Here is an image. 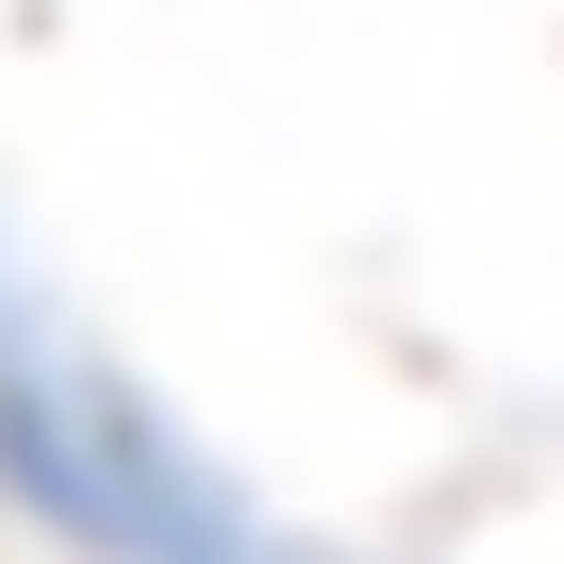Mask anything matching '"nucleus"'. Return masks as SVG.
<instances>
[{
    "label": "nucleus",
    "instance_id": "1",
    "mask_svg": "<svg viewBox=\"0 0 564 564\" xmlns=\"http://www.w3.org/2000/svg\"><path fill=\"white\" fill-rule=\"evenodd\" d=\"M0 498L84 564H349L282 531L232 465H199V432L117 349H84L18 265H0Z\"/></svg>",
    "mask_w": 564,
    "mask_h": 564
}]
</instances>
